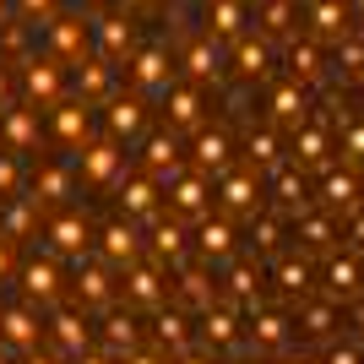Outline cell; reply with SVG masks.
I'll return each instance as SVG.
<instances>
[{
    "mask_svg": "<svg viewBox=\"0 0 364 364\" xmlns=\"http://www.w3.org/2000/svg\"><path fill=\"white\" fill-rule=\"evenodd\" d=\"M76 168H82V180L87 185H109L125 174V152L114 136H87L82 147H76Z\"/></svg>",
    "mask_w": 364,
    "mask_h": 364,
    "instance_id": "cell-1",
    "label": "cell"
},
{
    "mask_svg": "<svg viewBox=\"0 0 364 364\" xmlns=\"http://www.w3.org/2000/svg\"><path fill=\"white\" fill-rule=\"evenodd\" d=\"M158 104H164V120L180 131V136H191V131H201L207 125V114H201V87L196 82H168L164 92H158Z\"/></svg>",
    "mask_w": 364,
    "mask_h": 364,
    "instance_id": "cell-2",
    "label": "cell"
},
{
    "mask_svg": "<svg viewBox=\"0 0 364 364\" xmlns=\"http://www.w3.org/2000/svg\"><path fill=\"white\" fill-rule=\"evenodd\" d=\"M141 250H147V240H141V223L136 218H114V223L98 228V256L109 261V267H131V261H141Z\"/></svg>",
    "mask_w": 364,
    "mask_h": 364,
    "instance_id": "cell-3",
    "label": "cell"
},
{
    "mask_svg": "<svg viewBox=\"0 0 364 364\" xmlns=\"http://www.w3.org/2000/svg\"><path fill=\"white\" fill-rule=\"evenodd\" d=\"M180 158H185V141L174 125H164V131H152L147 147H141V168H147L158 185H174L180 180Z\"/></svg>",
    "mask_w": 364,
    "mask_h": 364,
    "instance_id": "cell-4",
    "label": "cell"
},
{
    "mask_svg": "<svg viewBox=\"0 0 364 364\" xmlns=\"http://www.w3.org/2000/svg\"><path fill=\"white\" fill-rule=\"evenodd\" d=\"M207 180H213V174H201V168L196 174H180V180L168 185V213L185 218V223H201V218L213 213V185Z\"/></svg>",
    "mask_w": 364,
    "mask_h": 364,
    "instance_id": "cell-5",
    "label": "cell"
},
{
    "mask_svg": "<svg viewBox=\"0 0 364 364\" xmlns=\"http://www.w3.org/2000/svg\"><path fill=\"white\" fill-rule=\"evenodd\" d=\"M120 218H136V223H152V218L164 213V201H158V191H164V185L152 180L147 168H141V174H120Z\"/></svg>",
    "mask_w": 364,
    "mask_h": 364,
    "instance_id": "cell-6",
    "label": "cell"
},
{
    "mask_svg": "<svg viewBox=\"0 0 364 364\" xmlns=\"http://www.w3.org/2000/svg\"><path fill=\"white\" fill-rule=\"evenodd\" d=\"M147 228H152V234H147V256L158 261L164 272H168V267H180L185 250H191V245H185V240H191V234H185V218H174V213L164 218V213H158Z\"/></svg>",
    "mask_w": 364,
    "mask_h": 364,
    "instance_id": "cell-7",
    "label": "cell"
},
{
    "mask_svg": "<svg viewBox=\"0 0 364 364\" xmlns=\"http://www.w3.org/2000/svg\"><path fill=\"white\" fill-rule=\"evenodd\" d=\"M44 332H49V343H55L60 359H76V353L92 348V321H87V310H55Z\"/></svg>",
    "mask_w": 364,
    "mask_h": 364,
    "instance_id": "cell-8",
    "label": "cell"
},
{
    "mask_svg": "<svg viewBox=\"0 0 364 364\" xmlns=\"http://www.w3.org/2000/svg\"><path fill=\"white\" fill-rule=\"evenodd\" d=\"M71 294H76V304H82V310H109V304H114V283H109V267H104V261L76 256Z\"/></svg>",
    "mask_w": 364,
    "mask_h": 364,
    "instance_id": "cell-9",
    "label": "cell"
},
{
    "mask_svg": "<svg viewBox=\"0 0 364 364\" xmlns=\"http://www.w3.org/2000/svg\"><path fill=\"white\" fill-rule=\"evenodd\" d=\"M196 337L207 343V348H234L245 337V321H240V310H234V299L228 304H207L196 316Z\"/></svg>",
    "mask_w": 364,
    "mask_h": 364,
    "instance_id": "cell-10",
    "label": "cell"
},
{
    "mask_svg": "<svg viewBox=\"0 0 364 364\" xmlns=\"http://www.w3.org/2000/svg\"><path fill=\"white\" fill-rule=\"evenodd\" d=\"M0 141H6V152H16V158L33 152V147H38V109L11 98V104L0 109Z\"/></svg>",
    "mask_w": 364,
    "mask_h": 364,
    "instance_id": "cell-11",
    "label": "cell"
},
{
    "mask_svg": "<svg viewBox=\"0 0 364 364\" xmlns=\"http://www.w3.org/2000/svg\"><path fill=\"white\" fill-rule=\"evenodd\" d=\"M218 207H223L228 218H256L261 213V174H250V168L223 174V185H218Z\"/></svg>",
    "mask_w": 364,
    "mask_h": 364,
    "instance_id": "cell-12",
    "label": "cell"
},
{
    "mask_svg": "<svg viewBox=\"0 0 364 364\" xmlns=\"http://www.w3.org/2000/svg\"><path fill=\"white\" fill-rule=\"evenodd\" d=\"M38 337H44V321L33 316L28 304H6V310H0V343H6L16 359L38 348Z\"/></svg>",
    "mask_w": 364,
    "mask_h": 364,
    "instance_id": "cell-13",
    "label": "cell"
},
{
    "mask_svg": "<svg viewBox=\"0 0 364 364\" xmlns=\"http://www.w3.org/2000/svg\"><path fill=\"white\" fill-rule=\"evenodd\" d=\"M245 326H250V343H256V353H283V348L294 343L289 316H277V310H267V304L245 310Z\"/></svg>",
    "mask_w": 364,
    "mask_h": 364,
    "instance_id": "cell-14",
    "label": "cell"
},
{
    "mask_svg": "<svg viewBox=\"0 0 364 364\" xmlns=\"http://www.w3.org/2000/svg\"><path fill=\"white\" fill-rule=\"evenodd\" d=\"M49 131H55V141H65V147H82V141L92 136V104L87 98H71V104H55V114H49Z\"/></svg>",
    "mask_w": 364,
    "mask_h": 364,
    "instance_id": "cell-15",
    "label": "cell"
},
{
    "mask_svg": "<svg viewBox=\"0 0 364 364\" xmlns=\"http://www.w3.org/2000/svg\"><path fill=\"white\" fill-rule=\"evenodd\" d=\"M104 125H109V136H114V141H131L141 125H147V98H141V92H109Z\"/></svg>",
    "mask_w": 364,
    "mask_h": 364,
    "instance_id": "cell-16",
    "label": "cell"
},
{
    "mask_svg": "<svg viewBox=\"0 0 364 364\" xmlns=\"http://www.w3.org/2000/svg\"><path fill=\"white\" fill-rule=\"evenodd\" d=\"M16 283H22V294H28V299H38V304H55L60 299V267H55V261L49 256H33V261H22V267H16Z\"/></svg>",
    "mask_w": 364,
    "mask_h": 364,
    "instance_id": "cell-17",
    "label": "cell"
},
{
    "mask_svg": "<svg viewBox=\"0 0 364 364\" xmlns=\"http://www.w3.org/2000/svg\"><path fill=\"white\" fill-rule=\"evenodd\" d=\"M234 256V218L228 213H207L196 223V261H207V267H213V261H228Z\"/></svg>",
    "mask_w": 364,
    "mask_h": 364,
    "instance_id": "cell-18",
    "label": "cell"
},
{
    "mask_svg": "<svg viewBox=\"0 0 364 364\" xmlns=\"http://www.w3.org/2000/svg\"><path fill=\"white\" fill-rule=\"evenodd\" d=\"M164 267H158V261H147V267H141V261H131V267H125V299L131 304H141V310H158V304H164Z\"/></svg>",
    "mask_w": 364,
    "mask_h": 364,
    "instance_id": "cell-19",
    "label": "cell"
},
{
    "mask_svg": "<svg viewBox=\"0 0 364 364\" xmlns=\"http://www.w3.org/2000/svg\"><path fill=\"white\" fill-rule=\"evenodd\" d=\"M310 38L321 44H343L348 38V0H310Z\"/></svg>",
    "mask_w": 364,
    "mask_h": 364,
    "instance_id": "cell-20",
    "label": "cell"
},
{
    "mask_svg": "<svg viewBox=\"0 0 364 364\" xmlns=\"http://www.w3.org/2000/svg\"><path fill=\"white\" fill-rule=\"evenodd\" d=\"M321 283H326V299L348 304L353 294H359V283H364V267H359L353 256H326V267H321Z\"/></svg>",
    "mask_w": 364,
    "mask_h": 364,
    "instance_id": "cell-21",
    "label": "cell"
},
{
    "mask_svg": "<svg viewBox=\"0 0 364 364\" xmlns=\"http://www.w3.org/2000/svg\"><path fill=\"white\" fill-rule=\"evenodd\" d=\"M191 158L201 174H228V131H191Z\"/></svg>",
    "mask_w": 364,
    "mask_h": 364,
    "instance_id": "cell-22",
    "label": "cell"
},
{
    "mask_svg": "<svg viewBox=\"0 0 364 364\" xmlns=\"http://www.w3.org/2000/svg\"><path fill=\"white\" fill-rule=\"evenodd\" d=\"M152 337H158L164 353L196 348V332H191V316H185V310H158V316H152Z\"/></svg>",
    "mask_w": 364,
    "mask_h": 364,
    "instance_id": "cell-23",
    "label": "cell"
},
{
    "mask_svg": "<svg viewBox=\"0 0 364 364\" xmlns=\"http://www.w3.org/2000/svg\"><path fill=\"white\" fill-rule=\"evenodd\" d=\"M337 326H343V304H337V299H304V304H299V332H304V337L326 343Z\"/></svg>",
    "mask_w": 364,
    "mask_h": 364,
    "instance_id": "cell-24",
    "label": "cell"
},
{
    "mask_svg": "<svg viewBox=\"0 0 364 364\" xmlns=\"http://www.w3.org/2000/svg\"><path fill=\"white\" fill-rule=\"evenodd\" d=\"M44 234H49V245H55V250H65V256H87V245H92L87 218H76V213L55 218V223H49Z\"/></svg>",
    "mask_w": 364,
    "mask_h": 364,
    "instance_id": "cell-25",
    "label": "cell"
},
{
    "mask_svg": "<svg viewBox=\"0 0 364 364\" xmlns=\"http://www.w3.org/2000/svg\"><path fill=\"white\" fill-rule=\"evenodd\" d=\"M136 343H141V321L131 316V310H125V316L114 310V316L104 321V348L125 364V353H136Z\"/></svg>",
    "mask_w": 364,
    "mask_h": 364,
    "instance_id": "cell-26",
    "label": "cell"
},
{
    "mask_svg": "<svg viewBox=\"0 0 364 364\" xmlns=\"http://www.w3.org/2000/svg\"><path fill=\"white\" fill-rule=\"evenodd\" d=\"M321 201H326V213H353V207H359V174L332 168V174L321 180Z\"/></svg>",
    "mask_w": 364,
    "mask_h": 364,
    "instance_id": "cell-27",
    "label": "cell"
},
{
    "mask_svg": "<svg viewBox=\"0 0 364 364\" xmlns=\"http://www.w3.org/2000/svg\"><path fill=\"white\" fill-rule=\"evenodd\" d=\"M304 114H310V98H304L299 82H283V87H272V125H294V131H299Z\"/></svg>",
    "mask_w": 364,
    "mask_h": 364,
    "instance_id": "cell-28",
    "label": "cell"
},
{
    "mask_svg": "<svg viewBox=\"0 0 364 364\" xmlns=\"http://www.w3.org/2000/svg\"><path fill=\"white\" fill-rule=\"evenodd\" d=\"M174 299H180L185 310H196V316H201V310H207L218 294H213V283H207V272H201V267H185L180 283H174Z\"/></svg>",
    "mask_w": 364,
    "mask_h": 364,
    "instance_id": "cell-29",
    "label": "cell"
},
{
    "mask_svg": "<svg viewBox=\"0 0 364 364\" xmlns=\"http://www.w3.org/2000/svg\"><path fill=\"white\" fill-rule=\"evenodd\" d=\"M272 191H277V207H283V213H304V207H310V185H304V174H294V168H277Z\"/></svg>",
    "mask_w": 364,
    "mask_h": 364,
    "instance_id": "cell-30",
    "label": "cell"
},
{
    "mask_svg": "<svg viewBox=\"0 0 364 364\" xmlns=\"http://www.w3.org/2000/svg\"><path fill=\"white\" fill-rule=\"evenodd\" d=\"M71 196V168L49 164L44 174H33V201H65Z\"/></svg>",
    "mask_w": 364,
    "mask_h": 364,
    "instance_id": "cell-31",
    "label": "cell"
},
{
    "mask_svg": "<svg viewBox=\"0 0 364 364\" xmlns=\"http://www.w3.org/2000/svg\"><path fill=\"white\" fill-rule=\"evenodd\" d=\"M277 152H283V141H277L272 125H261V131H250V136H245V158H250L256 168H272Z\"/></svg>",
    "mask_w": 364,
    "mask_h": 364,
    "instance_id": "cell-32",
    "label": "cell"
},
{
    "mask_svg": "<svg viewBox=\"0 0 364 364\" xmlns=\"http://www.w3.org/2000/svg\"><path fill=\"white\" fill-rule=\"evenodd\" d=\"M33 213H38V201L33 196H11V207H6V228H0V234H6V240H28L33 234Z\"/></svg>",
    "mask_w": 364,
    "mask_h": 364,
    "instance_id": "cell-33",
    "label": "cell"
},
{
    "mask_svg": "<svg viewBox=\"0 0 364 364\" xmlns=\"http://www.w3.org/2000/svg\"><path fill=\"white\" fill-rule=\"evenodd\" d=\"M299 240L316 245V250H332V240H337L332 213H299Z\"/></svg>",
    "mask_w": 364,
    "mask_h": 364,
    "instance_id": "cell-34",
    "label": "cell"
},
{
    "mask_svg": "<svg viewBox=\"0 0 364 364\" xmlns=\"http://www.w3.org/2000/svg\"><path fill=\"white\" fill-rule=\"evenodd\" d=\"M326 147H332V141H326L321 125H299V131H294V158H299V164H326Z\"/></svg>",
    "mask_w": 364,
    "mask_h": 364,
    "instance_id": "cell-35",
    "label": "cell"
},
{
    "mask_svg": "<svg viewBox=\"0 0 364 364\" xmlns=\"http://www.w3.org/2000/svg\"><path fill=\"white\" fill-rule=\"evenodd\" d=\"M310 283H316V267H310V261H283V267H277V289L283 294H310Z\"/></svg>",
    "mask_w": 364,
    "mask_h": 364,
    "instance_id": "cell-36",
    "label": "cell"
},
{
    "mask_svg": "<svg viewBox=\"0 0 364 364\" xmlns=\"http://www.w3.org/2000/svg\"><path fill=\"white\" fill-rule=\"evenodd\" d=\"M250 240H256V250H272V245L283 240V213H267V207H261V213L250 218Z\"/></svg>",
    "mask_w": 364,
    "mask_h": 364,
    "instance_id": "cell-37",
    "label": "cell"
},
{
    "mask_svg": "<svg viewBox=\"0 0 364 364\" xmlns=\"http://www.w3.org/2000/svg\"><path fill=\"white\" fill-rule=\"evenodd\" d=\"M0 196H6V201L22 196V168H16V152H0Z\"/></svg>",
    "mask_w": 364,
    "mask_h": 364,
    "instance_id": "cell-38",
    "label": "cell"
},
{
    "mask_svg": "<svg viewBox=\"0 0 364 364\" xmlns=\"http://www.w3.org/2000/svg\"><path fill=\"white\" fill-rule=\"evenodd\" d=\"M343 158H348V164H364V125H348V131H343Z\"/></svg>",
    "mask_w": 364,
    "mask_h": 364,
    "instance_id": "cell-39",
    "label": "cell"
},
{
    "mask_svg": "<svg viewBox=\"0 0 364 364\" xmlns=\"http://www.w3.org/2000/svg\"><path fill=\"white\" fill-rule=\"evenodd\" d=\"M321 364H364V353H359V348H343V343H332Z\"/></svg>",
    "mask_w": 364,
    "mask_h": 364,
    "instance_id": "cell-40",
    "label": "cell"
},
{
    "mask_svg": "<svg viewBox=\"0 0 364 364\" xmlns=\"http://www.w3.org/2000/svg\"><path fill=\"white\" fill-rule=\"evenodd\" d=\"M6 277H16V250H11V240L0 234V283H6Z\"/></svg>",
    "mask_w": 364,
    "mask_h": 364,
    "instance_id": "cell-41",
    "label": "cell"
},
{
    "mask_svg": "<svg viewBox=\"0 0 364 364\" xmlns=\"http://www.w3.org/2000/svg\"><path fill=\"white\" fill-rule=\"evenodd\" d=\"M71 364H120V359H114V353H109V348H104V353H92V348H87V353H76Z\"/></svg>",
    "mask_w": 364,
    "mask_h": 364,
    "instance_id": "cell-42",
    "label": "cell"
},
{
    "mask_svg": "<svg viewBox=\"0 0 364 364\" xmlns=\"http://www.w3.org/2000/svg\"><path fill=\"white\" fill-rule=\"evenodd\" d=\"M16 364H65V359H60V353H38V348H33V353H22Z\"/></svg>",
    "mask_w": 364,
    "mask_h": 364,
    "instance_id": "cell-43",
    "label": "cell"
},
{
    "mask_svg": "<svg viewBox=\"0 0 364 364\" xmlns=\"http://www.w3.org/2000/svg\"><path fill=\"white\" fill-rule=\"evenodd\" d=\"M125 364H168V353H141L136 348V353H125Z\"/></svg>",
    "mask_w": 364,
    "mask_h": 364,
    "instance_id": "cell-44",
    "label": "cell"
},
{
    "mask_svg": "<svg viewBox=\"0 0 364 364\" xmlns=\"http://www.w3.org/2000/svg\"><path fill=\"white\" fill-rule=\"evenodd\" d=\"M348 228H353V245H364V207H353V213H348Z\"/></svg>",
    "mask_w": 364,
    "mask_h": 364,
    "instance_id": "cell-45",
    "label": "cell"
},
{
    "mask_svg": "<svg viewBox=\"0 0 364 364\" xmlns=\"http://www.w3.org/2000/svg\"><path fill=\"white\" fill-rule=\"evenodd\" d=\"M174 364H218V359H207V353H191V348H185V353H174Z\"/></svg>",
    "mask_w": 364,
    "mask_h": 364,
    "instance_id": "cell-46",
    "label": "cell"
},
{
    "mask_svg": "<svg viewBox=\"0 0 364 364\" xmlns=\"http://www.w3.org/2000/svg\"><path fill=\"white\" fill-rule=\"evenodd\" d=\"M348 321H353V326L364 332V299H348Z\"/></svg>",
    "mask_w": 364,
    "mask_h": 364,
    "instance_id": "cell-47",
    "label": "cell"
},
{
    "mask_svg": "<svg viewBox=\"0 0 364 364\" xmlns=\"http://www.w3.org/2000/svg\"><path fill=\"white\" fill-rule=\"evenodd\" d=\"M0 364H16V353H11V348H6V343H0Z\"/></svg>",
    "mask_w": 364,
    "mask_h": 364,
    "instance_id": "cell-48",
    "label": "cell"
},
{
    "mask_svg": "<svg viewBox=\"0 0 364 364\" xmlns=\"http://www.w3.org/2000/svg\"><path fill=\"white\" fill-rule=\"evenodd\" d=\"M283 364H316V359H304V353H299V359H294V353H289V359H283Z\"/></svg>",
    "mask_w": 364,
    "mask_h": 364,
    "instance_id": "cell-49",
    "label": "cell"
},
{
    "mask_svg": "<svg viewBox=\"0 0 364 364\" xmlns=\"http://www.w3.org/2000/svg\"><path fill=\"white\" fill-rule=\"evenodd\" d=\"M359 16H364V0H359Z\"/></svg>",
    "mask_w": 364,
    "mask_h": 364,
    "instance_id": "cell-50",
    "label": "cell"
}]
</instances>
